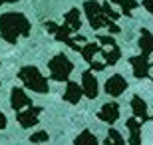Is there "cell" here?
<instances>
[{"label": "cell", "mask_w": 153, "mask_h": 145, "mask_svg": "<svg viewBox=\"0 0 153 145\" xmlns=\"http://www.w3.org/2000/svg\"><path fill=\"white\" fill-rule=\"evenodd\" d=\"M10 106L14 112H20V109H26V107L34 106L32 100H30V95L24 91L22 88H12L10 91Z\"/></svg>", "instance_id": "cell-8"}, {"label": "cell", "mask_w": 153, "mask_h": 145, "mask_svg": "<svg viewBox=\"0 0 153 145\" xmlns=\"http://www.w3.org/2000/svg\"><path fill=\"white\" fill-rule=\"evenodd\" d=\"M74 145H97V137L91 133L90 129H84L74 139Z\"/></svg>", "instance_id": "cell-18"}, {"label": "cell", "mask_w": 153, "mask_h": 145, "mask_svg": "<svg viewBox=\"0 0 153 145\" xmlns=\"http://www.w3.org/2000/svg\"><path fill=\"white\" fill-rule=\"evenodd\" d=\"M125 89H127V80L121 74H115L105 82V94L111 95V97H119Z\"/></svg>", "instance_id": "cell-9"}, {"label": "cell", "mask_w": 153, "mask_h": 145, "mask_svg": "<svg viewBox=\"0 0 153 145\" xmlns=\"http://www.w3.org/2000/svg\"><path fill=\"white\" fill-rule=\"evenodd\" d=\"M82 95H84V88H82V84L78 86V82H68L66 91H64V100L68 101V103H78V101L82 100Z\"/></svg>", "instance_id": "cell-14"}, {"label": "cell", "mask_w": 153, "mask_h": 145, "mask_svg": "<svg viewBox=\"0 0 153 145\" xmlns=\"http://www.w3.org/2000/svg\"><path fill=\"white\" fill-rule=\"evenodd\" d=\"M97 117L102 119V121H105V123H115L119 119V106L115 103V101H109V103H103L102 106V109L97 112Z\"/></svg>", "instance_id": "cell-11"}, {"label": "cell", "mask_w": 153, "mask_h": 145, "mask_svg": "<svg viewBox=\"0 0 153 145\" xmlns=\"http://www.w3.org/2000/svg\"><path fill=\"white\" fill-rule=\"evenodd\" d=\"M30 141H34V143H44V141H48V133H46V131H36L34 135H30Z\"/></svg>", "instance_id": "cell-21"}, {"label": "cell", "mask_w": 153, "mask_h": 145, "mask_svg": "<svg viewBox=\"0 0 153 145\" xmlns=\"http://www.w3.org/2000/svg\"><path fill=\"white\" fill-rule=\"evenodd\" d=\"M109 2L117 4L123 16H133V10L139 6V4H137V0H109Z\"/></svg>", "instance_id": "cell-17"}, {"label": "cell", "mask_w": 153, "mask_h": 145, "mask_svg": "<svg viewBox=\"0 0 153 145\" xmlns=\"http://www.w3.org/2000/svg\"><path fill=\"white\" fill-rule=\"evenodd\" d=\"M42 112H44V109L40 106H30V107H26V109L16 112V119H18V123H20V127H24V129L34 127L36 123H38V115Z\"/></svg>", "instance_id": "cell-7"}, {"label": "cell", "mask_w": 153, "mask_h": 145, "mask_svg": "<svg viewBox=\"0 0 153 145\" xmlns=\"http://www.w3.org/2000/svg\"><path fill=\"white\" fill-rule=\"evenodd\" d=\"M2 2H6V4H12V2H20V0H2Z\"/></svg>", "instance_id": "cell-24"}, {"label": "cell", "mask_w": 153, "mask_h": 145, "mask_svg": "<svg viewBox=\"0 0 153 145\" xmlns=\"http://www.w3.org/2000/svg\"><path fill=\"white\" fill-rule=\"evenodd\" d=\"M82 88H84V95L88 100H96L97 97V89L100 88H97V80L91 70H85L82 74Z\"/></svg>", "instance_id": "cell-10"}, {"label": "cell", "mask_w": 153, "mask_h": 145, "mask_svg": "<svg viewBox=\"0 0 153 145\" xmlns=\"http://www.w3.org/2000/svg\"><path fill=\"white\" fill-rule=\"evenodd\" d=\"M48 70L54 82H68L70 74L74 72V62L64 54H58L48 62Z\"/></svg>", "instance_id": "cell-4"}, {"label": "cell", "mask_w": 153, "mask_h": 145, "mask_svg": "<svg viewBox=\"0 0 153 145\" xmlns=\"http://www.w3.org/2000/svg\"><path fill=\"white\" fill-rule=\"evenodd\" d=\"M2 129H6V115L0 112V131H2Z\"/></svg>", "instance_id": "cell-23"}, {"label": "cell", "mask_w": 153, "mask_h": 145, "mask_svg": "<svg viewBox=\"0 0 153 145\" xmlns=\"http://www.w3.org/2000/svg\"><path fill=\"white\" fill-rule=\"evenodd\" d=\"M131 112H133V115H135L137 119H141L143 123L151 119V115H149V112H147V103H145L139 95H133V97H131Z\"/></svg>", "instance_id": "cell-13"}, {"label": "cell", "mask_w": 153, "mask_h": 145, "mask_svg": "<svg viewBox=\"0 0 153 145\" xmlns=\"http://www.w3.org/2000/svg\"><path fill=\"white\" fill-rule=\"evenodd\" d=\"M18 80L24 84V88L32 89L36 94H48L50 91V84L46 80L44 74H40V70L36 66H24L18 72Z\"/></svg>", "instance_id": "cell-3"}, {"label": "cell", "mask_w": 153, "mask_h": 145, "mask_svg": "<svg viewBox=\"0 0 153 145\" xmlns=\"http://www.w3.org/2000/svg\"><path fill=\"white\" fill-rule=\"evenodd\" d=\"M129 64L133 68V76L137 80H143V78H149V74L153 70V60H149L147 54H139V56H131L129 58Z\"/></svg>", "instance_id": "cell-6"}, {"label": "cell", "mask_w": 153, "mask_h": 145, "mask_svg": "<svg viewBox=\"0 0 153 145\" xmlns=\"http://www.w3.org/2000/svg\"><path fill=\"white\" fill-rule=\"evenodd\" d=\"M84 12H85V18H88V22H90V26L94 30L108 28L109 32H114V34L121 32V28L115 24V20H111V18L105 14L103 4H100L97 0H85L84 2Z\"/></svg>", "instance_id": "cell-2"}, {"label": "cell", "mask_w": 153, "mask_h": 145, "mask_svg": "<svg viewBox=\"0 0 153 145\" xmlns=\"http://www.w3.org/2000/svg\"><path fill=\"white\" fill-rule=\"evenodd\" d=\"M137 46L141 48L143 54H147V56H153V34L149 32L147 28H141V32H139V42H137Z\"/></svg>", "instance_id": "cell-15"}, {"label": "cell", "mask_w": 153, "mask_h": 145, "mask_svg": "<svg viewBox=\"0 0 153 145\" xmlns=\"http://www.w3.org/2000/svg\"><path fill=\"white\" fill-rule=\"evenodd\" d=\"M103 143L105 145H125V139L121 137V133H119L117 129H109V133L103 139Z\"/></svg>", "instance_id": "cell-19"}, {"label": "cell", "mask_w": 153, "mask_h": 145, "mask_svg": "<svg viewBox=\"0 0 153 145\" xmlns=\"http://www.w3.org/2000/svg\"><path fill=\"white\" fill-rule=\"evenodd\" d=\"M141 125L143 121L135 115L125 121V127L129 129V145H141Z\"/></svg>", "instance_id": "cell-12"}, {"label": "cell", "mask_w": 153, "mask_h": 145, "mask_svg": "<svg viewBox=\"0 0 153 145\" xmlns=\"http://www.w3.org/2000/svg\"><path fill=\"white\" fill-rule=\"evenodd\" d=\"M97 42L102 44V58L105 60V64L108 66H115L119 62V58H121V50H119L117 42L111 36H103V34L97 36Z\"/></svg>", "instance_id": "cell-5"}, {"label": "cell", "mask_w": 153, "mask_h": 145, "mask_svg": "<svg viewBox=\"0 0 153 145\" xmlns=\"http://www.w3.org/2000/svg\"><path fill=\"white\" fill-rule=\"evenodd\" d=\"M143 6H145V10L153 16V0H143Z\"/></svg>", "instance_id": "cell-22"}, {"label": "cell", "mask_w": 153, "mask_h": 145, "mask_svg": "<svg viewBox=\"0 0 153 145\" xmlns=\"http://www.w3.org/2000/svg\"><path fill=\"white\" fill-rule=\"evenodd\" d=\"M64 24H66L72 32H78V30L82 28V16H79L78 8H72V10L64 16Z\"/></svg>", "instance_id": "cell-16"}, {"label": "cell", "mask_w": 153, "mask_h": 145, "mask_svg": "<svg viewBox=\"0 0 153 145\" xmlns=\"http://www.w3.org/2000/svg\"><path fill=\"white\" fill-rule=\"evenodd\" d=\"M0 36L8 44H16L18 38L30 36V20L20 12H4L0 16Z\"/></svg>", "instance_id": "cell-1"}, {"label": "cell", "mask_w": 153, "mask_h": 145, "mask_svg": "<svg viewBox=\"0 0 153 145\" xmlns=\"http://www.w3.org/2000/svg\"><path fill=\"white\" fill-rule=\"evenodd\" d=\"M103 10H105V14H108V16L111 18V20H117V18L121 16V12L114 10V8H111V4H109V2H103Z\"/></svg>", "instance_id": "cell-20"}]
</instances>
